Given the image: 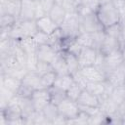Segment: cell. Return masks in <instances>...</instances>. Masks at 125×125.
Returning <instances> with one entry per match:
<instances>
[{
  "label": "cell",
  "instance_id": "1",
  "mask_svg": "<svg viewBox=\"0 0 125 125\" xmlns=\"http://www.w3.org/2000/svg\"><path fill=\"white\" fill-rule=\"evenodd\" d=\"M96 15L104 29L121 21L119 12L112 0L101 4L98 10L96 11Z\"/></svg>",
  "mask_w": 125,
  "mask_h": 125
},
{
  "label": "cell",
  "instance_id": "2",
  "mask_svg": "<svg viewBox=\"0 0 125 125\" xmlns=\"http://www.w3.org/2000/svg\"><path fill=\"white\" fill-rule=\"evenodd\" d=\"M60 29L65 40L75 39L76 36L80 33L78 14H66V17L60 26Z\"/></svg>",
  "mask_w": 125,
  "mask_h": 125
},
{
  "label": "cell",
  "instance_id": "3",
  "mask_svg": "<svg viewBox=\"0 0 125 125\" xmlns=\"http://www.w3.org/2000/svg\"><path fill=\"white\" fill-rule=\"evenodd\" d=\"M80 32H97L104 30L103 25L99 21L96 13H89L86 15H78Z\"/></svg>",
  "mask_w": 125,
  "mask_h": 125
},
{
  "label": "cell",
  "instance_id": "4",
  "mask_svg": "<svg viewBox=\"0 0 125 125\" xmlns=\"http://www.w3.org/2000/svg\"><path fill=\"white\" fill-rule=\"evenodd\" d=\"M59 113L66 119L75 118L80 112V106L77 102L72 101L68 98H63L60 103L57 104Z\"/></svg>",
  "mask_w": 125,
  "mask_h": 125
},
{
  "label": "cell",
  "instance_id": "5",
  "mask_svg": "<svg viewBox=\"0 0 125 125\" xmlns=\"http://www.w3.org/2000/svg\"><path fill=\"white\" fill-rule=\"evenodd\" d=\"M30 99L32 101L34 109L37 111H42L43 108L52 102V94L50 89H38L31 93Z\"/></svg>",
  "mask_w": 125,
  "mask_h": 125
},
{
  "label": "cell",
  "instance_id": "6",
  "mask_svg": "<svg viewBox=\"0 0 125 125\" xmlns=\"http://www.w3.org/2000/svg\"><path fill=\"white\" fill-rule=\"evenodd\" d=\"M122 63H123V58H122L121 49H120V50L111 52L109 54L104 55L102 69L105 72V74H107L108 72H110L111 70H113L114 68H116Z\"/></svg>",
  "mask_w": 125,
  "mask_h": 125
},
{
  "label": "cell",
  "instance_id": "7",
  "mask_svg": "<svg viewBox=\"0 0 125 125\" xmlns=\"http://www.w3.org/2000/svg\"><path fill=\"white\" fill-rule=\"evenodd\" d=\"M80 71L88 82H103L106 80L105 72L95 64L81 67Z\"/></svg>",
  "mask_w": 125,
  "mask_h": 125
},
{
  "label": "cell",
  "instance_id": "8",
  "mask_svg": "<svg viewBox=\"0 0 125 125\" xmlns=\"http://www.w3.org/2000/svg\"><path fill=\"white\" fill-rule=\"evenodd\" d=\"M99 55V50L92 47H83L78 54V62L81 67L94 65Z\"/></svg>",
  "mask_w": 125,
  "mask_h": 125
},
{
  "label": "cell",
  "instance_id": "9",
  "mask_svg": "<svg viewBox=\"0 0 125 125\" xmlns=\"http://www.w3.org/2000/svg\"><path fill=\"white\" fill-rule=\"evenodd\" d=\"M106 81L112 86L117 87L125 85V63L123 62L106 74Z\"/></svg>",
  "mask_w": 125,
  "mask_h": 125
},
{
  "label": "cell",
  "instance_id": "10",
  "mask_svg": "<svg viewBox=\"0 0 125 125\" xmlns=\"http://www.w3.org/2000/svg\"><path fill=\"white\" fill-rule=\"evenodd\" d=\"M60 51H58L54 46L50 45V44H43V45H39L37 50H36V54L38 56L39 61H43V62H52V61L55 59V57L57 56V54Z\"/></svg>",
  "mask_w": 125,
  "mask_h": 125
},
{
  "label": "cell",
  "instance_id": "11",
  "mask_svg": "<svg viewBox=\"0 0 125 125\" xmlns=\"http://www.w3.org/2000/svg\"><path fill=\"white\" fill-rule=\"evenodd\" d=\"M77 103L80 106H87V107H100V104H101V99L92 94L91 92L87 91L86 89H84L78 100H77Z\"/></svg>",
  "mask_w": 125,
  "mask_h": 125
},
{
  "label": "cell",
  "instance_id": "12",
  "mask_svg": "<svg viewBox=\"0 0 125 125\" xmlns=\"http://www.w3.org/2000/svg\"><path fill=\"white\" fill-rule=\"evenodd\" d=\"M21 10V0H8L4 4H0V15L9 14L20 19Z\"/></svg>",
  "mask_w": 125,
  "mask_h": 125
},
{
  "label": "cell",
  "instance_id": "13",
  "mask_svg": "<svg viewBox=\"0 0 125 125\" xmlns=\"http://www.w3.org/2000/svg\"><path fill=\"white\" fill-rule=\"evenodd\" d=\"M21 84L32 92L43 88L41 84V77L36 71H28L25 76L21 79Z\"/></svg>",
  "mask_w": 125,
  "mask_h": 125
},
{
  "label": "cell",
  "instance_id": "14",
  "mask_svg": "<svg viewBox=\"0 0 125 125\" xmlns=\"http://www.w3.org/2000/svg\"><path fill=\"white\" fill-rule=\"evenodd\" d=\"M35 21H36V25H37L38 30L41 32H44L48 35L53 34L59 28V26L54 22V21L48 15L45 17H42L40 19L35 20Z\"/></svg>",
  "mask_w": 125,
  "mask_h": 125
},
{
  "label": "cell",
  "instance_id": "15",
  "mask_svg": "<svg viewBox=\"0 0 125 125\" xmlns=\"http://www.w3.org/2000/svg\"><path fill=\"white\" fill-rule=\"evenodd\" d=\"M37 1L36 0H21V20H35V10Z\"/></svg>",
  "mask_w": 125,
  "mask_h": 125
},
{
  "label": "cell",
  "instance_id": "16",
  "mask_svg": "<svg viewBox=\"0 0 125 125\" xmlns=\"http://www.w3.org/2000/svg\"><path fill=\"white\" fill-rule=\"evenodd\" d=\"M121 46H122V43H121L120 40L105 34V37H104V39L103 41V44H102L99 51L102 52L104 55H106V54H109L111 52L120 50Z\"/></svg>",
  "mask_w": 125,
  "mask_h": 125
},
{
  "label": "cell",
  "instance_id": "17",
  "mask_svg": "<svg viewBox=\"0 0 125 125\" xmlns=\"http://www.w3.org/2000/svg\"><path fill=\"white\" fill-rule=\"evenodd\" d=\"M51 65L53 67V70L58 74V75H62V74H67L68 69H67V65L65 62V59H64V54H63V50L60 51L57 56L55 57V59L52 61Z\"/></svg>",
  "mask_w": 125,
  "mask_h": 125
},
{
  "label": "cell",
  "instance_id": "18",
  "mask_svg": "<svg viewBox=\"0 0 125 125\" xmlns=\"http://www.w3.org/2000/svg\"><path fill=\"white\" fill-rule=\"evenodd\" d=\"M0 86L12 91L13 93L17 94L19 93L21 87V80L16 77H13L11 75L1 74V84Z\"/></svg>",
  "mask_w": 125,
  "mask_h": 125
},
{
  "label": "cell",
  "instance_id": "19",
  "mask_svg": "<svg viewBox=\"0 0 125 125\" xmlns=\"http://www.w3.org/2000/svg\"><path fill=\"white\" fill-rule=\"evenodd\" d=\"M101 110L107 116H112L117 113L118 110V104L109 97H104L101 98V104H100Z\"/></svg>",
  "mask_w": 125,
  "mask_h": 125
},
{
  "label": "cell",
  "instance_id": "20",
  "mask_svg": "<svg viewBox=\"0 0 125 125\" xmlns=\"http://www.w3.org/2000/svg\"><path fill=\"white\" fill-rule=\"evenodd\" d=\"M48 16H49V17L54 21V22L60 27V26L62 25V23L63 22L65 17H66V12H65V10L63 9V7H62L60 3L56 2V4H55V5L52 7V9L50 10Z\"/></svg>",
  "mask_w": 125,
  "mask_h": 125
},
{
  "label": "cell",
  "instance_id": "21",
  "mask_svg": "<svg viewBox=\"0 0 125 125\" xmlns=\"http://www.w3.org/2000/svg\"><path fill=\"white\" fill-rule=\"evenodd\" d=\"M63 54H64V59H65V62H66L69 74L73 75L76 72H78L81 69V66L79 64L77 56L66 50H63Z\"/></svg>",
  "mask_w": 125,
  "mask_h": 125
},
{
  "label": "cell",
  "instance_id": "22",
  "mask_svg": "<svg viewBox=\"0 0 125 125\" xmlns=\"http://www.w3.org/2000/svg\"><path fill=\"white\" fill-rule=\"evenodd\" d=\"M73 82H74L73 76L71 74H69V73L62 74V75H58L53 87L65 93L68 90V88L72 85Z\"/></svg>",
  "mask_w": 125,
  "mask_h": 125
},
{
  "label": "cell",
  "instance_id": "23",
  "mask_svg": "<svg viewBox=\"0 0 125 125\" xmlns=\"http://www.w3.org/2000/svg\"><path fill=\"white\" fill-rule=\"evenodd\" d=\"M21 23L24 37H33L38 31L35 20H21Z\"/></svg>",
  "mask_w": 125,
  "mask_h": 125
},
{
  "label": "cell",
  "instance_id": "24",
  "mask_svg": "<svg viewBox=\"0 0 125 125\" xmlns=\"http://www.w3.org/2000/svg\"><path fill=\"white\" fill-rule=\"evenodd\" d=\"M75 41L81 46V47H94V32H80L76 38Z\"/></svg>",
  "mask_w": 125,
  "mask_h": 125
},
{
  "label": "cell",
  "instance_id": "25",
  "mask_svg": "<svg viewBox=\"0 0 125 125\" xmlns=\"http://www.w3.org/2000/svg\"><path fill=\"white\" fill-rule=\"evenodd\" d=\"M20 47L26 53H34L36 52L37 48H38V45L37 43L34 41L33 37H24L22 39H21L20 41H18Z\"/></svg>",
  "mask_w": 125,
  "mask_h": 125
},
{
  "label": "cell",
  "instance_id": "26",
  "mask_svg": "<svg viewBox=\"0 0 125 125\" xmlns=\"http://www.w3.org/2000/svg\"><path fill=\"white\" fill-rule=\"evenodd\" d=\"M109 97L119 105L125 100V85L113 87L109 94Z\"/></svg>",
  "mask_w": 125,
  "mask_h": 125
},
{
  "label": "cell",
  "instance_id": "27",
  "mask_svg": "<svg viewBox=\"0 0 125 125\" xmlns=\"http://www.w3.org/2000/svg\"><path fill=\"white\" fill-rule=\"evenodd\" d=\"M58 74L52 70V71H49L43 75H41V84H42V87L45 88V89H51L54 84H55V81H56V78H57Z\"/></svg>",
  "mask_w": 125,
  "mask_h": 125
},
{
  "label": "cell",
  "instance_id": "28",
  "mask_svg": "<svg viewBox=\"0 0 125 125\" xmlns=\"http://www.w3.org/2000/svg\"><path fill=\"white\" fill-rule=\"evenodd\" d=\"M42 112L44 113V115L46 116V118L51 122H53V120L57 117V115L59 114V110H58V106L55 103L51 102L50 104H48L42 110Z\"/></svg>",
  "mask_w": 125,
  "mask_h": 125
},
{
  "label": "cell",
  "instance_id": "29",
  "mask_svg": "<svg viewBox=\"0 0 125 125\" xmlns=\"http://www.w3.org/2000/svg\"><path fill=\"white\" fill-rule=\"evenodd\" d=\"M38 62H39V59H38V56H37L36 52L26 54L25 68L28 71H35L36 67H37V64H38Z\"/></svg>",
  "mask_w": 125,
  "mask_h": 125
},
{
  "label": "cell",
  "instance_id": "30",
  "mask_svg": "<svg viewBox=\"0 0 125 125\" xmlns=\"http://www.w3.org/2000/svg\"><path fill=\"white\" fill-rule=\"evenodd\" d=\"M82 91H83V89L78 84H76L75 82H73L72 85L65 92V97L68 98V99H70V100H72V101L77 102V100H78V98H79V96H80V94H81Z\"/></svg>",
  "mask_w": 125,
  "mask_h": 125
},
{
  "label": "cell",
  "instance_id": "31",
  "mask_svg": "<svg viewBox=\"0 0 125 125\" xmlns=\"http://www.w3.org/2000/svg\"><path fill=\"white\" fill-rule=\"evenodd\" d=\"M56 1L63 7L66 14H75V13H77L79 5L76 3L75 0H56Z\"/></svg>",
  "mask_w": 125,
  "mask_h": 125
},
{
  "label": "cell",
  "instance_id": "32",
  "mask_svg": "<svg viewBox=\"0 0 125 125\" xmlns=\"http://www.w3.org/2000/svg\"><path fill=\"white\" fill-rule=\"evenodd\" d=\"M104 30L105 34H107L109 36H112V37H114V38H116V39L121 41V26H120V22L115 23L113 25H110V26L104 28ZM121 43H122V41H121Z\"/></svg>",
  "mask_w": 125,
  "mask_h": 125
},
{
  "label": "cell",
  "instance_id": "33",
  "mask_svg": "<svg viewBox=\"0 0 125 125\" xmlns=\"http://www.w3.org/2000/svg\"><path fill=\"white\" fill-rule=\"evenodd\" d=\"M17 21H18L17 18H15L9 14L0 15V26H1V28H10Z\"/></svg>",
  "mask_w": 125,
  "mask_h": 125
},
{
  "label": "cell",
  "instance_id": "34",
  "mask_svg": "<svg viewBox=\"0 0 125 125\" xmlns=\"http://www.w3.org/2000/svg\"><path fill=\"white\" fill-rule=\"evenodd\" d=\"M34 41L37 43V45H43V44H50V35L41 32V31H37L35 33V35L33 36Z\"/></svg>",
  "mask_w": 125,
  "mask_h": 125
},
{
  "label": "cell",
  "instance_id": "35",
  "mask_svg": "<svg viewBox=\"0 0 125 125\" xmlns=\"http://www.w3.org/2000/svg\"><path fill=\"white\" fill-rule=\"evenodd\" d=\"M53 70V67L51 65L50 62H43V61H39L38 62V64H37V67H36V72L41 76L49 71H52Z\"/></svg>",
  "mask_w": 125,
  "mask_h": 125
},
{
  "label": "cell",
  "instance_id": "36",
  "mask_svg": "<svg viewBox=\"0 0 125 125\" xmlns=\"http://www.w3.org/2000/svg\"><path fill=\"white\" fill-rule=\"evenodd\" d=\"M72 76H73L74 82H75L76 84H78L83 90L86 89V86H87V84H88V81H87V79L83 76V74L81 73L80 70H79L78 72H76L75 74H73Z\"/></svg>",
  "mask_w": 125,
  "mask_h": 125
},
{
  "label": "cell",
  "instance_id": "37",
  "mask_svg": "<svg viewBox=\"0 0 125 125\" xmlns=\"http://www.w3.org/2000/svg\"><path fill=\"white\" fill-rule=\"evenodd\" d=\"M112 1L119 12L121 21L125 20V0H112Z\"/></svg>",
  "mask_w": 125,
  "mask_h": 125
},
{
  "label": "cell",
  "instance_id": "38",
  "mask_svg": "<svg viewBox=\"0 0 125 125\" xmlns=\"http://www.w3.org/2000/svg\"><path fill=\"white\" fill-rule=\"evenodd\" d=\"M82 4L87 6L89 9H91L93 12L96 13V11L98 10V8L101 5V2H100V0H84V2Z\"/></svg>",
  "mask_w": 125,
  "mask_h": 125
},
{
  "label": "cell",
  "instance_id": "39",
  "mask_svg": "<svg viewBox=\"0 0 125 125\" xmlns=\"http://www.w3.org/2000/svg\"><path fill=\"white\" fill-rule=\"evenodd\" d=\"M48 13L45 11V9L42 7V5L39 3V1H37V5H36V10H35V20L40 19L42 17L47 16Z\"/></svg>",
  "mask_w": 125,
  "mask_h": 125
},
{
  "label": "cell",
  "instance_id": "40",
  "mask_svg": "<svg viewBox=\"0 0 125 125\" xmlns=\"http://www.w3.org/2000/svg\"><path fill=\"white\" fill-rule=\"evenodd\" d=\"M39 1V3L42 5V7L45 9V11L49 14V12H50V10L52 9V7L56 4V0H38Z\"/></svg>",
  "mask_w": 125,
  "mask_h": 125
},
{
  "label": "cell",
  "instance_id": "41",
  "mask_svg": "<svg viewBox=\"0 0 125 125\" xmlns=\"http://www.w3.org/2000/svg\"><path fill=\"white\" fill-rule=\"evenodd\" d=\"M120 26H121V41L123 45L125 44V20H122L120 21Z\"/></svg>",
  "mask_w": 125,
  "mask_h": 125
},
{
  "label": "cell",
  "instance_id": "42",
  "mask_svg": "<svg viewBox=\"0 0 125 125\" xmlns=\"http://www.w3.org/2000/svg\"><path fill=\"white\" fill-rule=\"evenodd\" d=\"M121 54H122V58H123V62L125 63V44H123L121 46Z\"/></svg>",
  "mask_w": 125,
  "mask_h": 125
},
{
  "label": "cell",
  "instance_id": "43",
  "mask_svg": "<svg viewBox=\"0 0 125 125\" xmlns=\"http://www.w3.org/2000/svg\"><path fill=\"white\" fill-rule=\"evenodd\" d=\"M76 1V3L78 4V5H81L83 2H84V0H75Z\"/></svg>",
  "mask_w": 125,
  "mask_h": 125
},
{
  "label": "cell",
  "instance_id": "44",
  "mask_svg": "<svg viewBox=\"0 0 125 125\" xmlns=\"http://www.w3.org/2000/svg\"><path fill=\"white\" fill-rule=\"evenodd\" d=\"M122 124H125V115L122 116Z\"/></svg>",
  "mask_w": 125,
  "mask_h": 125
},
{
  "label": "cell",
  "instance_id": "45",
  "mask_svg": "<svg viewBox=\"0 0 125 125\" xmlns=\"http://www.w3.org/2000/svg\"><path fill=\"white\" fill-rule=\"evenodd\" d=\"M8 0H0V4H4V3H6Z\"/></svg>",
  "mask_w": 125,
  "mask_h": 125
},
{
  "label": "cell",
  "instance_id": "46",
  "mask_svg": "<svg viewBox=\"0 0 125 125\" xmlns=\"http://www.w3.org/2000/svg\"><path fill=\"white\" fill-rule=\"evenodd\" d=\"M36 1H38V0H36Z\"/></svg>",
  "mask_w": 125,
  "mask_h": 125
}]
</instances>
